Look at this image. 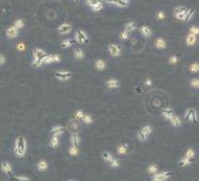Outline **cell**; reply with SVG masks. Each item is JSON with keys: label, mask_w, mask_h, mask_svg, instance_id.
Listing matches in <instances>:
<instances>
[{"label": "cell", "mask_w": 199, "mask_h": 181, "mask_svg": "<svg viewBox=\"0 0 199 181\" xmlns=\"http://www.w3.org/2000/svg\"><path fill=\"white\" fill-rule=\"evenodd\" d=\"M119 37H120V39H121L122 41H125V40H127V39H129V32H127V31L123 30V31H122V32L119 35Z\"/></svg>", "instance_id": "43"}, {"label": "cell", "mask_w": 199, "mask_h": 181, "mask_svg": "<svg viewBox=\"0 0 199 181\" xmlns=\"http://www.w3.org/2000/svg\"><path fill=\"white\" fill-rule=\"evenodd\" d=\"M101 0H86V2H87V4H88L89 6H94L95 3H98V2H100Z\"/></svg>", "instance_id": "46"}, {"label": "cell", "mask_w": 199, "mask_h": 181, "mask_svg": "<svg viewBox=\"0 0 199 181\" xmlns=\"http://www.w3.org/2000/svg\"><path fill=\"white\" fill-rule=\"evenodd\" d=\"M62 130H64L62 125H55V126H53V128L50 129V133L53 134V133L59 132V131H62Z\"/></svg>", "instance_id": "42"}, {"label": "cell", "mask_w": 199, "mask_h": 181, "mask_svg": "<svg viewBox=\"0 0 199 181\" xmlns=\"http://www.w3.org/2000/svg\"><path fill=\"white\" fill-rule=\"evenodd\" d=\"M74 1H80V0H74Z\"/></svg>", "instance_id": "52"}, {"label": "cell", "mask_w": 199, "mask_h": 181, "mask_svg": "<svg viewBox=\"0 0 199 181\" xmlns=\"http://www.w3.org/2000/svg\"><path fill=\"white\" fill-rule=\"evenodd\" d=\"M107 2L118 8H126L129 6V0H107Z\"/></svg>", "instance_id": "12"}, {"label": "cell", "mask_w": 199, "mask_h": 181, "mask_svg": "<svg viewBox=\"0 0 199 181\" xmlns=\"http://www.w3.org/2000/svg\"><path fill=\"white\" fill-rule=\"evenodd\" d=\"M108 51H109L110 56H113V57H115V58L119 57V56L121 55V48H120L117 44H110L108 46Z\"/></svg>", "instance_id": "10"}, {"label": "cell", "mask_w": 199, "mask_h": 181, "mask_svg": "<svg viewBox=\"0 0 199 181\" xmlns=\"http://www.w3.org/2000/svg\"><path fill=\"white\" fill-rule=\"evenodd\" d=\"M145 86H147V87H150V86H152V80L150 77H148L146 80H145Z\"/></svg>", "instance_id": "50"}, {"label": "cell", "mask_w": 199, "mask_h": 181, "mask_svg": "<svg viewBox=\"0 0 199 181\" xmlns=\"http://www.w3.org/2000/svg\"><path fill=\"white\" fill-rule=\"evenodd\" d=\"M189 71L191 72V73H198L199 72V63L198 62L192 63V64L189 67Z\"/></svg>", "instance_id": "31"}, {"label": "cell", "mask_w": 199, "mask_h": 181, "mask_svg": "<svg viewBox=\"0 0 199 181\" xmlns=\"http://www.w3.org/2000/svg\"><path fill=\"white\" fill-rule=\"evenodd\" d=\"M173 115H174V112L173 108H170V107H166L162 110V116L164 117V119H166V120H168V121L170 120V118L173 116Z\"/></svg>", "instance_id": "14"}, {"label": "cell", "mask_w": 199, "mask_h": 181, "mask_svg": "<svg viewBox=\"0 0 199 181\" xmlns=\"http://www.w3.org/2000/svg\"><path fill=\"white\" fill-rule=\"evenodd\" d=\"M78 152H79V151H78L77 146H74V145L70 146V148H69V153H70L71 157H77Z\"/></svg>", "instance_id": "29"}, {"label": "cell", "mask_w": 199, "mask_h": 181, "mask_svg": "<svg viewBox=\"0 0 199 181\" xmlns=\"http://www.w3.org/2000/svg\"><path fill=\"white\" fill-rule=\"evenodd\" d=\"M178 61H179V57L177 55H173L170 58H169V63H170V64H176Z\"/></svg>", "instance_id": "45"}, {"label": "cell", "mask_w": 199, "mask_h": 181, "mask_svg": "<svg viewBox=\"0 0 199 181\" xmlns=\"http://www.w3.org/2000/svg\"><path fill=\"white\" fill-rule=\"evenodd\" d=\"M106 86L108 89L113 90V89H117V88L120 87V81L117 80V78H110L106 81Z\"/></svg>", "instance_id": "13"}, {"label": "cell", "mask_w": 199, "mask_h": 181, "mask_svg": "<svg viewBox=\"0 0 199 181\" xmlns=\"http://www.w3.org/2000/svg\"><path fill=\"white\" fill-rule=\"evenodd\" d=\"M82 122H84L85 124H91L93 122V118L91 117V115H89V114H85V116H84V118L82 119Z\"/></svg>", "instance_id": "35"}, {"label": "cell", "mask_w": 199, "mask_h": 181, "mask_svg": "<svg viewBox=\"0 0 199 181\" xmlns=\"http://www.w3.org/2000/svg\"><path fill=\"white\" fill-rule=\"evenodd\" d=\"M59 145H60L59 137L56 136V135H53L50 138V146L54 149H57L58 147H59Z\"/></svg>", "instance_id": "22"}, {"label": "cell", "mask_w": 199, "mask_h": 181, "mask_svg": "<svg viewBox=\"0 0 199 181\" xmlns=\"http://www.w3.org/2000/svg\"><path fill=\"white\" fill-rule=\"evenodd\" d=\"M85 51L84 49H82V48H76L75 51H74V57L76 58V59H78V60H82V59H84L85 58Z\"/></svg>", "instance_id": "25"}, {"label": "cell", "mask_w": 199, "mask_h": 181, "mask_svg": "<svg viewBox=\"0 0 199 181\" xmlns=\"http://www.w3.org/2000/svg\"><path fill=\"white\" fill-rule=\"evenodd\" d=\"M154 46L156 47L157 49H164L166 48V41L162 38H157L154 42Z\"/></svg>", "instance_id": "20"}, {"label": "cell", "mask_w": 199, "mask_h": 181, "mask_svg": "<svg viewBox=\"0 0 199 181\" xmlns=\"http://www.w3.org/2000/svg\"><path fill=\"white\" fill-rule=\"evenodd\" d=\"M69 129L72 132H76V130L78 129V123L75 120H70V122H69Z\"/></svg>", "instance_id": "34"}, {"label": "cell", "mask_w": 199, "mask_h": 181, "mask_svg": "<svg viewBox=\"0 0 199 181\" xmlns=\"http://www.w3.org/2000/svg\"><path fill=\"white\" fill-rule=\"evenodd\" d=\"M156 17H157V19H165V13L163 12V11H160V12L156 14Z\"/></svg>", "instance_id": "49"}, {"label": "cell", "mask_w": 199, "mask_h": 181, "mask_svg": "<svg viewBox=\"0 0 199 181\" xmlns=\"http://www.w3.org/2000/svg\"><path fill=\"white\" fill-rule=\"evenodd\" d=\"M102 158H103V160H104L105 162H108V163L113 159V154H111V153H109V152H107V151H104V152L102 153Z\"/></svg>", "instance_id": "33"}, {"label": "cell", "mask_w": 199, "mask_h": 181, "mask_svg": "<svg viewBox=\"0 0 199 181\" xmlns=\"http://www.w3.org/2000/svg\"><path fill=\"white\" fill-rule=\"evenodd\" d=\"M74 40L76 41V43H80V44H84V43H86L87 41L89 40V38H88L87 33L85 32L84 30L79 29V30H77V31L75 32Z\"/></svg>", "instance_id": "6"}, {"label": "cell", "mask_w": 199, "mask_h": 181, "mask_svg": "<svg viewBox=\"0 0 199 181\" xmlns=\"http://www.w3.org/2000/svg\"><path fill=\"white\" fill-rule=\"evenodd\" d=\"M117 152H118V154L124 155L125 153L127 152V145H126V144H122V145H120V146L117 148Z\"/></svg>", "instance_id": "28"}, {"label": "cell", "mask_w": 199, "mask_h": 181, "mask_svg": "<svg viewBox=\"0 0 199 181\" xmlns=\"http://www.w3.org/2000/svg\"><path fill=\"white\" fill-rule=\"evenodd\" d=\"M185 42H186L187 46H193L197 43V35H193V33H189L186 39H185Z\"/></svg>", "instance_id": "16"}, {"label": "cell", "mask_w": 199, "mask_h": 181, "mask_svg": "<svg viewBox=\"0 0 199 181\" xmlns=\"http://www.w3.org/2000/svg\"><path fill=\"white\" fill-rule=\"evenodd\" d=\"M109 166H110L113 169H117V168H119V167H120V162L118 161L117 159H115V158H113V159L109 162Z\"/></svg>", "instance_id": "36"}, {"label": "cell", "mask_w": 199, "mask_h": 181, "mask_svg": "<svg viewBox=\"0 0 199 181\" xmlns=\"http://www.w3.org/2000/svg\"><path fill=\"white\" fill-rule=\"evenodd\" d=\"M189 33H193V35H199V27L198 26H192L191 28H189Z\"/></svg>", "instance_id": "41"}, {"label": "cell", "mask_w": 199, "mask_h": 181, "mask_svg": "<svg viewBox=\"0 0 199 181\" xmlns=\"http://www.w3.org/2000/svg\"><path fill=\"white\" fill-rule=\"evenodd\" d=\"M14 152L17 158H24L27 153V141L25 137L19 136L15 139Z\"/></svg>", "instance_id": "1"}, {"label": "cell", "mask_w": 199, "mask_h": 181, "mask_svg": "<svg viewBox=\"0 0 199 181\" xmlns=\"http://www.w3.org/2000/svg\"><path fill=\"white\" fill-rule=\"evenodd\" d=\"M1 171L6 175H10L13 173V166L9 162H2L1 163Z\"/></svg>", "instance_id": "15"}, {"label": "cell", "mask_w": 199, "mask_h": 181, "mask_svg": "<svg viewBox=\"0 0 199 181\" xmlns=\"http://www.w3.org/2000/svg\"><path fill=\"white\" fill-rule=\"evenodd\" d=\"M16 48L18 49L19 51H25L26 46H25V44H24V43H19V44H17Z\"/></svg>", "instance_id": "48"}, {"label": "cell", "mask_w": 199, "mask_h": 181, "mask_svg": "<svg viewBox=\"0 0 199 181\" xmlns=\"http://www.w3.org/2000/svg\"><path fill=\"white\" fill-rule=\"evenodd\" d=\"M139 31L145 38H150L152 35V29L148 26H141L139 28Z\"/></svg>", "instance_id": "18"}, {"label": "cell", "mask_w": 199, "mask_h": 181, "mask_svg": "<svg viewBox=\"0 0 199 181\" xmlns=\"http://www.w3.org/2000/svg\"><path fill=\"white\" fill-rule=\"evenodd\" d=\"M187 12H189V9L186 6H177L173 11V16L176 17V19L181 20V22H184L186 20L187 17Z\"/></svg>", "instance_id": "3"}, {"label": "cell", "mask_w": 199, "mask_h": 181, "mask_svg": "<svg viewBox=\"0 0 199 181\" xmlns=\"http://www.w3.org/2000/svg\"><path fill=\"white\" fill-rule=\"evenodd\" d=\"M70 142H71V145L78 146V145L80 144V137H79V135L76 134V133H73V134L71 135V137H70Z\"/></svg>", "instance_id": "24"}, {"label": "cell", "mask_w": 199, "mask_h": 181, "mask_svg": "<svg viewBox=\"0 0 199 181\" xmlns=\"http://www.w3.org/2000/svg\"><path fill=\"white\" fill-rule=\"evenodd\" d=\"M15 179L21 180V181H29L30 180V178L26 177V176H15Z\"/></svg>", "instance_id": "47"}, {"label": "cell", "mask_w": 199, "mask_h": 181, "mask_svg": "<svg viewBox=\"0 0 199 181\" xmlns=\"http://www.w3.org/2000/svg\"><path fill=\"white\" fill-rule=\"evenodd\" d=\"M189 86H191L193 89H196L198 90L199 89V78H192L191 80H189Z\"/></svg>", "instance_id": "32"}, {"label": "cell", "mask_w": 199, "mask_h": 181, "mask_svg": "<svg viewBox=\"0 0 199 181\" xmlns=\"http://www.w3.org/2000/svg\"><path fill=\"white\" fill-rule=\"evenodd\" d=\"M147 171H148V174H150V175H154V174H156L158 171V166L156 164L149 165L148 168H147Z\"/></svg>", "instance_id": "26"}, {"label": "cell", "mask_w": 199, "mask_h": 181, "mask_svg": "<svg viewBox=\"0 0 199 181\" xmlns=\"http://www.w3.org/2000/svg\"><path fill=\"white\" fill-rule=\"evenodd\" d=\"M58 31H59L60 35H69V33L72 31V26L68 23H63L59 26L58 28Z\"/></svg>", "instance_id": "11"}, {"label": "cell", "mask_w": 199, "mask_h": 181, "mask_svg": "<svg viewBox=\"0 0 199 181\" xmlns=\"http://www.w3.org/2000/svg\"><path fill=\"white\" fill-rule=\"evenodd\" d=\"M152 131H153V129H152V126L150 125V124H146V125H144L137 132V138H138V141L141 142H147V141H148V137L150 136V135H151Z\"/></svg>", "instance_id": "2"}, {"label": "cell", "mask_w": 199, "mask_h": 181, "mask_svg": "<svg viewBox=\"0 0 199 181\" xmlns=\"http://www.w3.org/2000/svg\"><path fill=\"white\" fill-rule=\"evenodd\" d=\"M94 67L97 70H99V71H104L105 69H106V62H105L103 59H97L94 62Z\"/></svg>", "instance_id": "21"}, {"label": "cell", "mask_w": 199, "mask_h": 181, "mask_svg": "<svg viewBox=\"0 0 199 181\" xmlns=\"http://www.w3.org/2000/svg\"><path fill=\"white\" fill-rule=\"evenodd\" d=\"M194 15H195V11L193 10V9H189V12H187V17H186V20H185V23H189V20L194 17Z\"/></svg>", "instance_id": "40"}, {"label": "cell", "mask_w": 199, "mask_h": 181, "mask_svg": "<svg viewBox=\"0 0 199 181\" xmlns=\"http://www.w3.org/2000/svg\"><path fill=\"white\" fill-rule=\"evenodd\" d=\"M13 25H14L16 28L22 29V28H24V27H25V22H24V19H18L14 20V24H13Z\"/></svg>", "instance_id": "37"}, {"label": "cell", "mask_w": 199, "mask_h": 181, "mask_svg": "<svg viewBox=\"0 0 199 181\" xmlns=\"http://www.w3.org/2000/svg\"><path fill=\"white\" fill-rule=\"evenodd\" d=\"M18 30H19L18 28H16L14 25H12V26H10L6 30V37H8L9 39H14V38H17L18 37Z\"/></svg>", "instance_id": "9"}, {"label": "cell", "mask_w": 199, "mask_h": 181, "mask_svg": "<svg viewBox=\"0 0 199 181\" xmlns=\"http://www.w3.org/2000/svg\"><path fill=\"white\" fill-rule=\"evenodd\" d=\"M169 122H170V124L173 126V128H179V126L182 125V121H181V119L179 118V116H177L176 114H174L173 116L171 117L170 120H169Z\"/></svg>", "instance_id": "17"}, {"label": "cell", "mask_w": 199, "mask_h": 181, "mask_svg": "<svg viewBox=\"0 0 199 181\" xmlns=\"http://www.w3.org/2000/svg\"><path fill=\"white\" fill-rule=\"evenodd\" d=\"M37 169L39 171H45L48 169V163L45 161V160H40L39 162L37 163Z\"/></svg>", "instance_id": "19"}, {"label": "cell", "mask_w": 199, "mask_h": 181, "mask_svg": "<svg viewBox=\"0 0 199 181\" xmlns=\"http://www.w3.org/2000/svg\"><path fill=\"white\" fill-rule=\"evenodd\" d=\"M185 157H187L189 159H191V160H193L194 158L196 157V152H195V150H194V148H189L186 151H185Z\"/></svg>", "instance_id": "30"}, {"label": "cell", "mask_w": 199, "mask_h": 181, "mask_svg": "<svg viewBox=\"0 0 199 181\" xmlns=\"http://www.w3.org/2000/svg\"><path fill=\"white\" fill-rule=\"evenodd\" d=\"M4 62H6V57H4L3 54H1V55H0V64L3 65Z\"/></svg>", "instance_id": "51"}, {"label": "cell", "mask_w": 199, "mask_h": 181, "mask_svg": "<svg viewBox=\"0 0 199 181\" xmlns=\"http://www.w3.org/2000/svg\"><path fill=\"white\" fill-rule=\"evenodd\" d=\"M84 116H85V112L82 109H78L77 112H76V114H75L76 119H82V118H84Z\"/></svg>", "instance_id": "44"}, {"label": "cell", "mask_w": 199, "mask_h": 181, "mask_svg": "<svg viewBox=\"0 0 199 181\" xmlns=\"http://www.w3.org/2000/svg\"><path fill=\"white\" fill-rule=\"evenodd\" d=\"M73 45V43H72V40H70V39H66V40H63L61 42V46L63 47V48H70L71 46Z\"/></svg>", "instance_id": "39"}, {"label": "cell", "mask_w": 199, "mask_h": 181, "mask_svg": "<svg viewBox=\"0 0 199 181\" xmlns=\"http://www.w3.org/2000/svg\"><path fill=\"white\" fill-rule=\"evenodd\" d=\"M191 164H192V160L189 159L187 157H185V155L180 160V166L181 167H186V166H189V165H191Z\"/></svg>", "instance_id": "27"}, {"label": "cell", "mask_w": 199, "mask_h": 181, "mask_svg": "<svg viewBox=\"0 0 199 181\" xmlns=\"http://www.w3.org/2000/svg\"><path fill=\"white\" fill-rule=\"evenodd\" d=\"M171 173L169 171H162V173H156L154 175H152V180L153 181H165L167 180L168 178H170Z\"/></svg>", "instance_id": "7"}, {"label": "cell", "mask_w": 199, "mask_h": 181, "mask_svg": "<svg viewBox=\"0 0 199 181\" xmlns=\"http://www.w3.org/2000/svg\"><path fill=\"white\" fill-rule=\"evenodd\" d=\"M32 55H33V61H32V65L33 67H37V68H39V67H41V59L43 57H45L47 54H46V51H44L43 49H41V48H35L34 51H33V53H32Z\"/></svg>", "instance_id": "4"}, {"label": "cell", "mask_w": 199, "mask_h": 181, "mask_svg": "<svg viewBox=\"0 0 199 181\" xmlns=\"http://www.w3.org/2000/svg\"><path fill=\"white\" fill-rule=\"evenodd\" d=\"M136 28H137V26H136V24L134 22H129L125 24V27H124V30L127 31L129 33L133 32V31L136 30Z\"/></svg>", "instance_id": "23"}, {"label": "cell", "mask_w": 199, "mask_h": 181, "mask_svg": "<svg viewBox=\"0 0 199 181\" xmlns=\"http://www.w3.org/2000/svg\"><path fill=\"white\" fill-rule=\"evenodd\" d=\"M103 8H104V6H103L102 1L98 2V3H95L94 6H91V9H92V11H93V12H99V11L102 10Z\"/></svg>", "instance_id": "38"}, {"label": "cell", "mask_w": 199, "mask_h": 181, "mask_svg": "<svg viewBox=\"0 0 199 181\" xmlns=\"http://www.w3.org/2000/svg\"><path fill=\"white\" fill-rule=\"evenodd\" d=\"M184 118L186 120H189V122H196L198 120V115L194 108H189V109L185 112L184 114Z\"/></svg>", "instance_id": "8"}, {"label": "cell", "mask_w": 199, "mask_h": 181, "mask_svg": "<svg viewBox=\"0 0 199 181\" xmlns=\"http://www.w3.org/2000/svg\"><path fill=\"white\" fill-rule=\"evenodd\" d=\"M56 78L59 81H68L71 80L73 73L71 71H64V70H60L55 73Z\"/></svg>", "instance_id": "5"}]
</instances>
